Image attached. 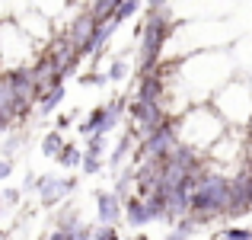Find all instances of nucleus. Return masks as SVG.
Masks as SVG:
<instances>
[{"instance_id":"nucleus-8","label":"nucleus","mask_w":252,"mask_h":240,"mask_svg":"<svg viewBox=\"0 0 252 240\" xmlns=\"http://www.w3.org/2000/svg\"><path fill=\"white\" fill-rule=\"evenodd\" d=\"M96 16H93L90 10H83V13H77V19L74 23L67 26V32H64V36L70 39V45H74L77 48V55L83 58V51H86V45L93 42V32H96Z\"/></svg>"},{"instance_id":"nucleus-19","label":"nucleus","mask_w":252,"mask_h":240,"mask_svg":"<svg viewBox=\"0 0 252 240\" xmlns=\"http://www.w3.org/2000/svg\"><path fill=\"white\" fill-rule=\"evenodd\" d=\"M141 3L144 0H125V3L118 6V13H115V23H128L131 16H137V13H141Z\"/></svg>"},{"instance_id":"nucleus-25","label":"nucleus","mask_w":252,"mask_h":240,"mask_svg":"<svg viewBox=\"0 0 252 240\" xmlns=\"http://www.w3.org/2000/svg\"><path fill=\"white\" fill-rule=\"evenodd\" d=\"M13 173V157H0V183Z\"/></svg>"},{"instance_id":"nucleus-14","label":"nucleus","mask_w":252,"mask_h":240,"mask_svg":"<svg viewBox=\"0 0 252 240\" xmlns=\"http://www.w3.org/2000/svg\"><path fill=\"white\" fill-rule=\"evenodd\" d=\"M64 96H67V90H64V86H55V90H48L42 99H38V112H42V116H51V112H58V109H61V103H64Z\"/></svg>"},{"instance_id":"nucleus-26","label":"nucleus","mask_w":252,"mask_h":240,"mask_svg":"<svg viewBox=\"0 0 252 240\" xmlns=\"http://www.w3.org/2000/svg\"><path fill=\"white\" fill-rule=\"evenodd\" d=\"M70 122H74V116H58V122H55V128L58 131H64V128H67V125Z\"/></svg>"},{"instance_id":"nucleus-18","label":"nucleus","mask_w":252,"mask_h":240,"mask_svg":"<svg viewBox=\"0 0 252 240\" xmlns=\"http://www.w3.org/2000/svg\"><path fill=\"white\" fill-rule=\"evenodd\" d=\"M131 189H134V166H125V170L118 173V179H115V189H112V192H118L122 199H131V196H134Z\"/></svg>"},{"instance_id":"nucleus-2","label":"nucleus","mask_w":252,"mask_h":240,"mask_svg":"<svg viewBox=\"0 0 252 240\" xmlns=\"http://www.w3.org/2000/svg\"><path fill=\"white\" fill-rule=\"evenodd\" d=\"M169 36H172L169 10H147V19L137 29V39H141V45H137V74H150V71L160 68V55Z\"/></svg>"},{"instance_id":"nucleus-17","label":"nucleus","mask_w":252,"mask_h":240,"mask_svg":"<svg viewBox=\"0 0 252 240\" xmlns=\"http://www.w3.org/2000/svg\"><path fill=\"white\" fill-rule=\"evenodd\" d=\"M58 163L67 166V170H80V166H83V151L77 148V144H64V151H61V157H58Z\"/></svg>"},{"instance_id":"nucleus-13","label":"nucleus","mask_w":252,"mask_h":240,"mask_svg":"<svg viewBox=\"0 0 252 240\" xmlns=\"http://www.w3.org/2000/svg\"><path fill=\"white\" fill-rule=\"evenodd\" d=\"M131 74V61L125 55H115L109 61V68H105V77H109V83H122V80H128Z\"/></svg>"},{"instance_id":"nucleus-10","label":"nucleus","mask_w":252,"mask_h":240,"mask_svg":"<svg viewBox=\"0 0 252 240\" xmlns=\"http://www.w3.org/2000/svg\"><path fill=\"white\" fill-rule=\"evenodd\" d=\"M125 221H128L131 228H147V224H154V215H150V208H147V199H141V196L125 199Z\"/></svg>"},{"instance_id":"nucleus-4","label":"nucleus","mask_w":252,"mask_h":240,"mask_svg":"<svg viewBox=\"0 0 252 240\" xmlns=\"http://www.w3.org/2000/svg\"><path fill=\"white\" fill-rule=\"evenodd\" d=\"M32 51V39L16 23H0V71H16L26 68V58Z\"/></svg>"},{"instance_id":"nucleus-24","label":"nucleus","mask_w":252,"mask_h":240,"mask_svg":"<svg viewBox=\"0 0 252 240\" xmlns=\"http://www.w3.org/2000/svg\"><path fill=\"white\" fill-rule=\"evenodd\" d=\"M0 199H3V205L16 208V205H19V199H23V192H19V189H3V196H0Z\"/></svg>"},{"instance_id":"nucleus-27","label":"nucleus","mask_w":252,"mask_h":240,"mask_svg":"<svg viewBox=\"0 0 252 240\" xmlns=\"http://www.w3.org/2000/svg\"><path fill=\"white\" fill-rule=\"evenodd\" d=\"M48 240H70V234H67V231H51V234H48Z\"/></svg>"},{"instance_id":"nucleus-3","label":"nucleus","mask_w":252,"mask_h":240,"mask_svg":"<svg viewBox=\"0 0 252 240\" xmlns=\"http://www.w3.org/2000/svg\"><path fill=\"white\" fill-rule=\"evenodd\" d=\"M179 148H182V135H179L176 116H172L166 125H160L154 135H147L141 141V148L134 151V163H141V160H157V163H163V160H169Z\"/></svg>"},{"instance_id":"nucleus-1","label":"nucleus","mask_w":252,"mask_h":240,"mask_svg":"<svg viewBox=\"0 0 252 240\" xmlns=\"http://www.w3.org/2000/svg\"><path fill=\"white\" fill-rule=\"evenodd\" d=\"M230 186H233V176H230V173L214 170V166L201 176L198 189L191 192V211H189L201 228H204V224H211V221H217V218H227Z\"/></svg>"},{"instance_id":"nucleus-16","label":"nucleus","mask_w":252,"mask_h":240,"mask_svg":"<svg viewBox=\"0 0 252 240\" xmlns=\"http://www.w3.org/2000/svg\"><path fill=\"white\" fill-rule=\"evenodd\" d=\"M80 224H83V221H80V211H77L74 205H67V208H64L61 215L55 218V228H58V231H67V234H74Z\"/></svg>"},{"instance_id":"nucleus-11","label":"nucleus","mask_w":252,"mask_h":240,"mask_svg":"<svg viewBox=\"0 0 252 240\" xmlns=\"http://www.w3.org/2000/svg\"><path fill=\"white\" fill-rule=\"evenodd\" d=\"M0 116H10L19 122V112H16V90H13V80L10 71H0Z\"/></svg>"},{"instance_id":"nucleus-21","label":"nucleus","mask_w":252,"mask_h":240,"mask_svg":"<svg viewBox=\"0 0 252 240\" xmlns=\"http://www.w3.org/2000/svg\"><path fill=\"white\" fill-rule=\"evenodd\" d=\"M105 138H109V135H90V138H86V144H83V151H86V154H99V157H102Z\"/></svg>"},{"instance_id":"nucleus-31","label":"nucleus","mask_w":252,"mask_h":240,"mask_svg":"<svg viewBox=\"0 0 252 240\" xmlns=\"http://www.w3.org/2000/svg\"><path fill=\"white\" fill-rule=\"evenodd\" d=\"M249 144H252V125H249Z\"/></svg>"},{"instance_id":"nucleus-32","label":"nucleus","mask_w":252,"mask_h":240,"mask_svg":"<svg viewBox=\"0 0 252 240\" xmlns=\"http://www.w3.org/2000/svg\"><path fill=\"white\" fill-rule=\"evenodd\" d=\"M0 215H3V199H0Z\"/></svg>"},{"instance_id":"nucleus-22","label":"nucleus","mask_w":252,"mask_h":240,"mask_svg":"<svg viewBox=\"0 0 252 240\" xmlns=\"http://www.w3.org/2000/svg\"><path fill=\"white\" fill-rule=\"evenodd\" d=\"M220 237L223 240H252V228H227V231H220Z\"/></svg>"},{"instance_id":"nucleus-15","label":"nucleus","mask_w":252,"mask_h":240,"mask_svg":"<svg viewBox=\"0 0 252 240\" xmlns=\"http://www.w3.org/2000/svg\"><path fill=\"white\" fill-rule=\"evenodd\" d=\"M198 228H201V224H198V221H195L191 215H185V218H182L179 224H172V231L166 234V240H191V237H195V231H198Z\"/></svg>"},{"instance_id":"nucleus-7","label":"nucleus","mask_w":252,"mask_h":240,"mask_svg":"<svg viewBox=\"0 0 252 240\" xmlns=\"http://www.w3.org/2000/svg\"><path fill=\"white\" fill-rule=\"evenodd\" d=\"M96 218H99V224H112V228H118V224L125 221V199L118 196V192L99 189L96 192Z\"/></svg>"},{"instance_id":"nucleus-20","label":"nucleus","mask_w":252,"mask_h":240,"mask_svg":"<svg viewBox=\"0 0 252 240\" xmlns=\"http://www.w3.org/2000/svg\"><path fill=\"white\" fill-rule=\"evenodd\" d=\"M102 166H105V160L99 157V154H86V151H83V166H80V173H86V176H96V173H102Z\"/></svg>"},{"instance_id":"nucleus-29","label":"nucleus","mask_w":252,"mask_h":240,"mask_svg":"<svg viewBox=\"0 0 252 240\" xmlns=\"http://www.w3.org/2000/svg\"><path fill=\"white\" fill-rule=\"evenodd\" d=\"M246 166H249V170H252V144H249V163H246Z\"/></svg>"},{"instance_id":"nucleus-28","label":"nucleus","mask_w":252,"mask_h":240,"mask_svg":"<svg viewBox=\"0 0 252 240\" xmlns=\"http://www.w3.org/2000/svg\"><path fill=\"white\" fill-rule=\"evenodd\" d=\"M131 240H150L147 234H137V237H131Z\"/></svg>"},{"instance_id":"nucleus-5","label":"nucleus","mask_w":252,"mask_h":240,"mask_svg":"<svg viewBox=\"0 0 252 240\" xmlns=\"http://www.w3.org/2000/svg\"><path fill=\"white\" fill-rule=\"evenodd\" d=\"M35 192L45 208H55V205H61L67 196L77 192V179L74 176H38Z\"/></svg>"},{"instance_id":"nucleus-12","label":"nucleus","mask_w":252,"mask_h":240,"mask_svg":"<svg viewBox=\"0 0 252 240\" xmlns=\"http://www.w3.org/2000/svg\"><path fill=\"white\" fill-rule=\"evenodd\" d=\"M64 135L58 128H51V131H45V138H42V157H48V160H58L61 157V151H64Z\"/></svg>"},{"instance_id":"nucleus-23","label":"nucleus","mask_w":252,"mask_h":240,"mask_svg":"<svg viewBox=\"0 0 252 240\" xmlns=\"http://www.w3.org/2000/svg\"><path fill=\"white\" fill-rule=\"evenodd\" d=\"M93 240H122V234H118V228H112V224H96Z\"/></svg>"},{"instance_id":"nucleus-9","label":"nucleus","mask_w":252,"mask_h":240,"mask_svg":"<svg viewBox=\"0 0 252 240\" xmlns=\"http://www.w3.org/2000/svg\"><path fill=\"white\" fill-rule=\"evenodd\" d=\"M137 99H147V103H166L163 93H166V80H163V71H150V74H137Z\"/></svg>"},{"instance_id":"nucleus-30","label":"nucleus","mask_w":252,"mask_h":240,"mask_svg":"<svg viewBox=\"0 0 252 240\" xmlns=\"http://www.w3.org/2000/svg\"><path fill=\"white\" fill-rule=\"evenodd\" d=\"M0 240H6V231H0Z\"/></svg>"},{"instance_id":"nucleus-6","label":"nucleus","mask_w":252,"mask_h":240,"mask_svg":"<svg viewBox=\"0 0 252 240\" xmlns=\"http://www.w3.org/2000/svg\"><path fill=\"white\" fill-rule=\"evenodd\" d=\"M252 215V192H249V166H243L240 173H233V186H230V205L227 218H246Z\"/></svg>"}]
</instances>
